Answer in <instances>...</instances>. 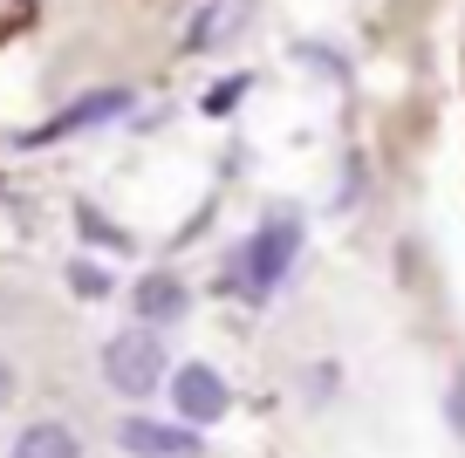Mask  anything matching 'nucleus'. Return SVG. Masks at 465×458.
Here are the masks:
<instances>
[{"label": "nucleus", "instance_id": "9", "mask_svg": "<svg viewBox=\"0 0 465 458\" xmlns=\"http://www.w3.org/2000/svg\"><path fill=\"white\" fill-rule=\"evenodd\" d=\"M445 411H451V424H459V431H465V376H459V383H451V397H445Z\"/></svg>", "mask_w": 465, "mask_h": 458}, {"label": "nucleus", "instance_id": "4", "mask_svg": "<svg viewBox=\"0 0 465 458\" xmlns=\"http://www.w3.org/2000/svg\"><path fill=\"white\" fill-rule=\"evenodd\" d=\"M116 444L137 452V458H199V438L185 424H158V417H124Z\"/></svg>", "mask_w": 465, "mask_h": 458}, {"label": "nucleus", "instance_id": "3", "mask_svg": "<svg viewBox=\"0 0 465 458\" xmlns=\"http://www.w3.org/2000/svg\"><path fill=\"white\" fill-rule=\"evenodd\" d=\"M172 403H178V417L185 424H213V417H226V376L213 370V363H178V376H172Z\"/></svg>", "mask_w": 465, "mask_h": 458}, {"label": "nucleus", "instance_id": "10", "mask_svg": "<svg viewBox=\"0 0 465 458\" xmlns=\"http://www.w3.org/2000/svg\"><path fill=\"white\" fill-rule=\"evenodd\" d=\"M240 89H247V83H219V89H213L205 103H213V110H226V103H240Z\"/></svg>", "mask_w": 465, "mask_h": 458}, {"label": "nucleus", "instance_id": "6", "mask_svg": "<svg viewBox=\"0 0 465 458\" xmlns=\"http://www.w3.org/2000/svg\"><path fill=\"white\" fill-rule=\"evenodd\" d=\"M7 458H83V438H75L69 424H55V417H42V424H28L15 438Z\"/></svg>", "mask_w": 465, "mask_h": 458}, {"label": "nucleus", "instance_id": "2", "mask_svg": "<svg viewBox=\"0 0 465 458\" xmlns=\"http://www.w3.org/2000/svg\"><path fill=\"white\" fill-rule=\"evenodd\" d=\"M103 376H110L116 397H151L164 383V349L151 329H131V335H110L103 349Z\"/></svg>", "mask_w": 465, "mask_h": 458}, {"label": "nucleus", "instance_id": "7", "mask_svg": "<svg viewBox=\"0 0 465 458\" xmlns=\"http://www.w3.org/2000/svg\"><path fill=\"white\" fill-rule=\"evenodd\" d=\"M137 315H144V322H172V315H185V287L164 281V274H158V281H144V287H137Z\"/></svg>", "mask_w": 465, "mask_h": 458}, {"label": "nucleus", "instance_id": "8", "mask_svg": "<svg viewBox=\"0 0 465 458\" xmlns=\"http://www.w3.org/2000/svg\"><path fill=\"white\" fill-rule=\"evenodd\" d=\"M21 397V376H15V363H0V411Z\"/></svg>", "mask_w": 465, "mask_h": 458}, {"label": "nucleus", "instance_id": "11", "mask_svg": "<svg viewBox=\"0 0 465 458\" xmlns=\"http://www.w3.org/2000/svg\"><path fill=\"white\" fill-rule=\"evenodd\" d=\"M69 281H75V287H83V294H103V274H96V267H75V274H69Z\"/></svg>", "mask_w": 465, "mask_h": 458}, {"label": "nucleus", "instance_id": "5", "mask_svg": "<svg viewBox=\"0 0 465 458\" xmlns=\"http://www.w3.org/2000/svg\"><path fill=\"white\" fill-rule=\"evenodd\" d=\"M124 110H131V96H124V89H96V96H75L69 110L55 116V124L28 130V144H55V137H75V130H96L103 116H124Z\"/></svg>", "mask_w": 465, "mask_h": 458}, {"label": "nucleus", "instance_id": "1", "mask_svg": "<svg viewBox=\"0 0 465 458\" xmlns=\"http://www.w3.org/2000/svg\"><path fill=\"white\" fill-rule=\"evenodd\" d=\"M294 254H302V219H267V226L226 260V287H240L247 301H267L281 281H288Z\"/></svg>", "mask_w": 465, "mask_h": 458}]
</instances>
